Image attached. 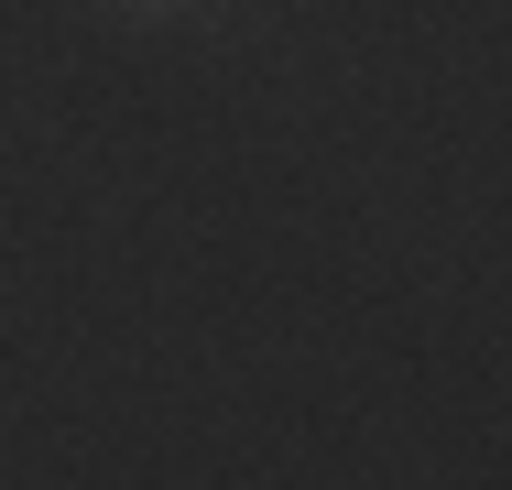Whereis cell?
<instances>
[]
</instances>
